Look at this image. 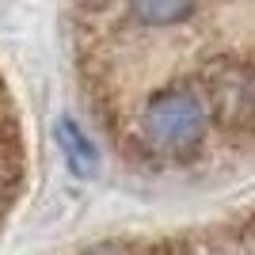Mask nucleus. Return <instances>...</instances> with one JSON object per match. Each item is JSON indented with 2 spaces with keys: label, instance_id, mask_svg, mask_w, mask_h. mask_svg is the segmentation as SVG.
<instances>
[{
  "label": "nucleus",
  "instance_id": "obj_4",
  "mask_svg": "<svg viewBox=\"0 0 255 255\" xmlns=\"http://www.w3.org/2000/svg\"><path fill=\"white\" fill-rule=\"evenodd\" d=\"M137 15L145 23H168V19H187V15H191V8H179V4H175V8H160V4H145V8H137Z\"/></svg>",
  "mask_w": 255,
  "mask_h": 255
},
{
  "label": "nucleus",
  "instance_id": "obj_1",
  "mask_svg": "<svg viewBox=\"0 0 255 255\" xmlns=\"http://www.w3.org/2000/svg\"><path fill=\"white\" fill-rule=\"evenodd\" d=\"M141 129L160 152H191L206 133V107L191 88H164L145 103Z\"/></svg>",
  "mask_w": 255,
  "mask_h": 255
},
{
  "label": "nucleus",
  "instance_id": "obj_3",
  "mask_svg": "<svg viewBox=\"0 0 255 255\" xmlns=\"http://www.w3.org/2000/svg\"><path fill=\"white\" fill-rule=\"evenodd\" d=\"M57 141H61V152H65V160L73 164L76 175H92V171H96V149H92V141L80 133V126H76L73 118H61V122H57Z\"/></svg>",
  "mask_w": 255,
  "mask_h": 255
},
{
  "label": "nucleus",
  "instance_id": "obj_2",
  "mask_svg": "<svg viewBox=\"0 0 255 255\" xmlns=\"http://www.w3.org/2000/svg\"><path fill=\"white\" fill-rule=\"evenodd\" d=\"M213 99L229 122H255V73L248 65L225 61L210 73Z\"/></svg>",
  "mask_w": 255,
  "mask_h": 255
}]
</instances>
